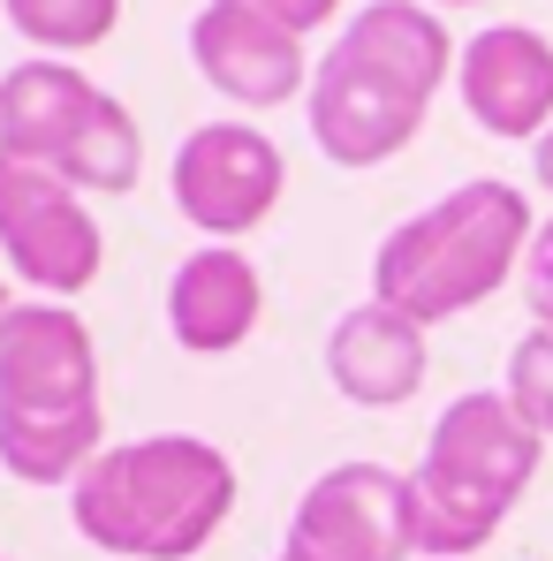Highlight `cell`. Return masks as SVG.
Instances as JSON below:
<instances>
[{"instance_id": "1", "label": "cell", "mask_w": 553, "mask_h": 561, "mask_svg": "<svg viewBox=\"0 0 553 561\" xmlns=\"http://www.w3.org/2000/svg\"><path fill=\"white\" fill-rule=\"evenodd\" d=\"M456 61V38L425 0H365L342 46L311 69V99H303L311 145L334 168H379L410 152Z\"/></svg>"}, {"instance_id": "2", "label": "cell", "mask_w": 553, "mask_h": 561, "mask_svg": "<svg viewBox=\"0 0 553 561\" xmlns=\"http://www.w3.org/2000/svg\"><path fill=\"white\" fill-rule=\"evenodd\" d=\"M106 448L92 327L38 296L0 319V470L23 485H77Z\"/></svg>"}, {"instance_id": "3", "label": "cell", "mask_w": 553, "mask_h": 561, "mask_svg": "<svg viewBox=\"0 0 553 561\" xmlns=\"http://www.w3.org/2000/svg\"><path fill=\"white\" fill-rule=\"evenodd\" d=\"M235 508V463L197 433H152L99 448L69 485L77 531L129 561H189Z\"/></svg>"}, {"instance_id": "4", "label": "cell", "mask_w": 553, "mask_h": 561, "mask_svg": "<svg viewBox=\"0 0 553 561\" xmlns=\"http://www.w3.org/2000/svg\"><path fill=\"white\" fill-rule=\"evenodd\" d=\"M531 251V197L500 175L456 183L448 197H433L425 213H410L379 259H371V296L410 311L417 327H440L477 311L500 280L523 266Z\"/></svg>"}, {"instance_id": "5", "label": "cell", "mask_w": 553, "mask_h": 561, "mask_svg": "<svg viewBox=\"0 0 553 561\" xmlns=\"http://www.w3.org/2000/svg\"><path fill=\"white\" fill-rule=\"evenodd\" d=\"M546 433L523 425V410L500 387H470L440 410L425 463H417V554L425 561H470L523 501L539 478Z\"/></svg>"}, {"instance_id": "6", "label": "cell", "mask_w": 553, "mask_h": 561, "mask_svg": "<svg viewBox=\"0 0 553 561\" xmlns=\"http://www.w3.org/2000/svg\"><path fill=\"white\" fill-rule=\"evenodd\" d=\"M0 152L31 160L69 190L122 197L145 175V129L114 92H99L77 61H15L0 77Z\"/></svg>"}, {"instance_id": "7", "label": "cell", "mask_w": 553, "mask_h": 561, "mask_svg": "<svg viewBox=\"0 0 553 561\" xmlns=\"http://www.w3.org/2000/svg\"><path fill=\"white\" fill-rule=\"evenodd\" d=\"M417 554V485L387 463L319 470L288 516L280 561H410Z\"/></svg>"}, {"instance_id": "8", "label": "cell", "mask_w": 553, "mask_h": 561, "mask_svg": "<svg viewBox=\"0 0 553 561\" xmlns=\"http://www.w3.org/2000/svg\"><path fill=\"white\" fill-rule=\"evenodd\" d=\"M0 251L54 304L84 296L106 266V236H99L84 190H69L31 160H8V152H0Z\"/></svg>"}, {"instance_id": "9", "label": "cell", "mask_w": 553, "mask_h": 561, "mask_svg": "<svg viewBox=\"0 0 553 561\" xmlns=\"http://www.w3.org/2000/svg\"><path fill=\"white\" fill-rule=\"evenodd\" d=\"M168 183H175V205H183V220L197 236L235 243L280 205L288 168H280V145L266 129H251V122H197L183 137V152H175Z\"/></svg>"}, {"instance_id": "10", "label": "cell", "mask_w": 553, "mask_h": 561, "mask_svg": "<svg viewBox=\"0 0 553 561\" xmlns=\"http://www.w3.org/2000/svg\"><path fill=\"white\" fill-rule=\"evenodd\" d=\"M189 61L228 106H288L311 84L303 38L280 31L274 15L243 8V0H205L189 15Z\"/></svg>"}, {"instance_id": "11", "label": "cell", "mask_w": 553, "mask_h": 561, "mask_svg": "<svg viewBox=\"0 0 553 561\" xmlns=\"http://www.w3.org/2000/svg\"><path fill=\"white\" fill-rule=\"evenodd\" d=\"M456 92L470 106V122L485 137H508V145H539L553 129V38L531 23H493L462 46L456 61Z\"/></svg>"}, {"instance_id": "12", "label": "cell", "mask_w": 553, "mask_h": 561, "mask_svg": "<svg viewBox=\"0 0 553 561\" xmlns=\"http://www.w3.org/2000/svg\"><path fill=\"white\" fill-rule=\"evenodd\" d=\"M425 327L410 319V311H394V304H357V311H342L334 319V334H326V379L357 402V410H394V402H410L417 387H425Z\"/></svg>"}, {"instance_id": "13", "label": "cell", "mask_w": 553, "mask_h": 561, "mask_svg": "<svg viewBox=\"0 0 553 561\" xmlns=\"http://www.w3.org/2000/svg\"><path fill=\"white\" fill-rule=\"evenodd\" d=\"M266 311V288H258V266L235 251V243H205L189 251L175 280H168V334L183 342L189 357H228L251 342Z\"/></svg>"}, {"instance_id": "14", "label": "cell", "mask_w": 553, "mask_h": 561, "mask_svg": "<svg viewBox=\"0 0 553 561\" xmlns=\"http://www.w3.org/2000/svg\"><path fill=\"white\" fill-rule=\"evenodd\" d=\"M0 15H8V31L23 46H46L61 61V54H84V46L114 38L122 0H0Z\"/></svg>"}, {"instance_id": "15", "label": "cell", "mask_w": 553, "mask_h": 561, "mask_svg": "<svg viewBox=\"0 0 553 561\" xmlns=\"http://www.w3.org/2000/svg\"><path fill=\"white\" fill-rule=\"evenodd\" d=\"M500 394L523 410L531 433H546V440H553V327H531V334L508 350V379H500Z\"/></svg>"}, {"instance_id": "16", "label": "cell", "mask_w": 553, "mask_h": 561, "mask_svg": "<svg viewBox=\"0 0 553 561\" xmlns=\"http://www.w3.org/2000/svg\"><path fill=\"white\" fill-rule=\"evenodd\" d=\"M523 304H531L539 327H553V220L531 228V251H523Z\"/></svg>"}, {"instance_id": "17", "label": "cell", "mask_w": 553, "mask_h": 561, "mask_svg": "<svg viewBox=\"0 0 553 561\" xmlns=\"http://www.w3.org/2000/svg\"><path fill=\"white\" fill-rule=\"evenodd\" d=\"M243 8L274 15L280 31H296V38H311V31H326V23L342 15V0H243Z\"/></svg>"}, {"instance_id": "18", "label": "cell", "mask_w": 553, "mask_h": 561, "mask_svg": "<svg viewBox=\"0 0 553 561\" xmlns=\"http://www.w3.org/2000/svg\"><path fill=\"white\" fill-rule=\"evenodd\" d=\"M531 168H539V183L553 190V129H546V137H539V145H531Z\"/></svg>"}, {"instance_id": "19", "label": "cell", "mask_w": 553, "mask_h": 561, "mask_svg": "<svg viewBox=\"0 0 553 561\" xmlns=\"http://www.w3.org/2000/svg\"><path fill=\"white\" fill-rule=\"evenodd\" d=\"M425 8H477V0H425Z\"/></svg>"}, {"instance_id": "20", "label": "cell", "mask_w": 553, "mask_h": 561, "mask_svg": "<svg viewBox=\"0 0 553 561\" xmlns=\"http://www.w3.org/2000/svg\"><path fill=\"white\" fill-rule=\"evenodd\" d=\"M8 311H15V304H8V288H0V319H8Z\"/></svg>"}]
</instances>
